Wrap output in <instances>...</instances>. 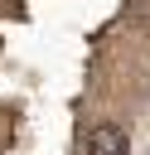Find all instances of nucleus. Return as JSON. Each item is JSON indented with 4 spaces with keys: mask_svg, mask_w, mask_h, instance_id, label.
<instances>
[{
    "mask_svg": "<svg viewBox=\"0 0 150 155\" xmlns=\"http://www.w3.org/2000/svg\"><path fill=\"white\" fill-rule=\"evenodd\" d=\"M126 150H131V140L116 121H102L87 131V155H126Z\"/></svg>",
    "mask_w": 150,
    "mask_h": 155,
    "instance_id": "f257e3e1",
    "label": "nucleus"
},
{
    "mask_svg": "<svg viewBox=\"0 0 150 155\" xmlns=\"http://www.w3.org/2000/svg\"><path fill=\"white\" fill-rule=\"evenodd\" d=\"M131 19H135V24H145V29H150V0H135V5H131Z\"/></svg>",
    "mask_w": 150,
    "mask_h": 155,
    "instance_id": "f03ea898",
    "label": "nucleus"
}]
</instances>
